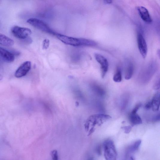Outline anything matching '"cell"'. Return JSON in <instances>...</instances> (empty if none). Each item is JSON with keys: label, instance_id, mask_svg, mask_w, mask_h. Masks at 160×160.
<instances>
[{"label": "cell", "instance_id": "22", "mask_svg": "<svg viewBox=\"0 0 160 160\" xmlns=\"http://www.w3.org/2000/svg\"><path fill=\"white\" fill-rule=\"evenodd\" d=\"M97 152L98 155H101V151L100 147V146H98L97 149Z\"/></svg>", "mask_w": 160, "mask_h": 160}, {"label": "cell", "instance_id": "15", "mask_svg": "<svg viewBox=\"0 0 160 160\" xmlns=\"http://www.w3.org/2000/svg\"><path fill=\"white\" fill-rule=\"evenodd\" d=\"M113 81L116 83L120 82L122 81V76L121 72L119 69L117 70L116 73L114 75L113 78Z\"/></svg>", "mask_w": 160, "mask_h": 160}, {"label": "cell", "instance_id": "11", "mask_svg": "<svg viewBox=\"0 0 160 160\" xmlns=\"http://www.w3.org/2000/svg\"><path fill=\"white\" fill-rule=\"evenodd\" d=\"M151 101L153 110L155 112L158 111L160 106L159 93L157 92L155 94Z\"/></svg>", "mask_w": 160, "mask_h": 160}, {"label": "cell", "instance_id": "23", "mask_svg": "<svg viewBox=\"0 0 160 160\" xmlns=\"http://www.w3.org/2000/svg\"><path fill=\"white\" fill-rule=\"evenodd\" d=\"M104 1L107 4H111L112 3V0H104Z\"/></svg>", "mask_w": 160, "mask_h": 160}, {"label": "cell", "instance_id": "24", "mask_svg": "<svg viewBox=\"0 0 160 160\" xmlns=\"http://www.w3.org/2000/svg\"><path fill=\"white\" fill-rule=\"evenodd\" d=\"M3 79V76L1 74H0V81L2 80Z\"/></svg>", "mask_w": 160, "mask_h": 160}, {"label": "cell", "instance_id": "7", "mask_svg": "<svg viewBox=\"0 0 160 160\" xmlns=\"http://www.w3.org/2000/svg\"><path fill=\"white\" fill-rule=\"evenodd\" d=\"M31 67V63L30 61H27L22 64L16 71L15 76L17 78L25 76L30 71Z\"/></svg>", "mask_w": 160, "mask_h": 160}, {"label": "cell", "instance_id": "10", "mask_svg": "<svg viewBox=\"0 0 160 160\" xmlns=\"http://www.w3.org/2000/svg\"><path fill=\"white\" fill-rule=\"evenodd\" d=\"M14 43L12 40L0 33V45L10 47L13 46Z\"/></svg>", "mask_w": 160, "mask_h": 160}, {"label": "cell", "instance_id": "17", "mask_svg": "<svg viewBox=\"0 0 160 160\" xmlns=\"http://www.w3.org/2000/svg\"><path fill=\"white\" fill-rule=\"evenodd\" d=\"M49 40L48 39H46L43 42V49H47L49 45Z\"/></svg>", "mask_w": 160, "mask_h": 160}, {"label": "cell", "instance_id": "5", "mask_svg": "<svg viewBox=\"0 0 160 160\" xmlns=\"http://www.w3.org/2000/svg\"><path fill=\"white\" fill-rule=\"evenodd\" d=\"M97 62L101 65V76L102 78L105 77L108 71V63L106 58L104 56L98 54L94 55Z\"/></svg>", "mask_w": 160, "mask_h": 160}, {"label": "cell", "instance_id": "4", "mask_svg": "<svg viewBox=\"0 0 160 160\" xmlns=\"http://www.w3.org/2000/svg\"><path fill=\"white\" fill-rule=\"evenodd\" d=\"M11 31L15 37L23 40L28 37L32 33V31L30 29L18 26L12 27Z\"/></svg>", "mask_w": 160, "mask_h": 160}, {"label": "cell", "instance_id": "14", "mask_svg": "<svg viewBox=\"0 0 160 160\" xmlns=\"http://www.w3.org/2000/svg\"><path fill=\"white\" fill-rule=\"evenodd\" d=\"M134 71V67L132 64L128 65L127 67L125 73V79L127 80H129L132 78Z\"/></svg>", "mask_w": 160, "mask_h": 160}, {"label": "cell", "instance_id": "20", "mask_svg": "<svg viewBox=\"0 0 160 160\" xmlns=\"http://www.w3.org/2000/svg\"><path fill=\"white\" fill-rule=\"evenodd\" d=\"M152 103L151 101L149 102L145 106V108L147 110H149V109L152 108Z\"/></svg>", "mask_w": 160, "mask_h": 160}, {"label": "cell", "instance_id": "2", "mask_svg": "<svg viewBox=\"0 0 160 160\" xmlns=\"http://www.w3.org/2000/svg\"><path fill=\"white\" fill-rule=\"evenodd\" d=\"M103 147L105 159L108 160H116L118 155L113 141L111 139L105 140L103 143Z\"/></svg>", "mask_w": 160, "mask_h": 160}, {"label": "cell", "instance_id": "1", "mask_svg": "<svg viewBox=\"0 0 160 160\" xmlns=\"http://www.w3.org/2000/svg\"><path fill=\"white\" fill-rule=\"evenodd\" d=\"M55 36L65 44L72 46L94 47L97 45L96 42L90 39L72 37L57 33Z\"/></svg>", "mask_w": 160, "mask_h": 160}, {"label": "cell", "instance_id": "3", "mask_svg": "<svg viewBox=\"0 0 160 160\" xmlns=\"http://www.w3.org/2000/svg\"><path fill=\"white\" fill-rule=\"evenodd\" d=\"M29 24L45 33L55 36L57 33L52 30L46 23L37 19L31 18L27 20Z\"/></svg>", "mask_w": 160, "mask_h": 160}, {"label": "cell", "instance_id": "18", "mask_svg": "<svg viewBox=\"0 0 160 160\" xmlns=\"http://www.w3.org/2000/svg\"><path fill=\"white\" fill-rule=\"evenodd\" d=\"M132 126H123L121 127V129L124 130L125 133L126 134H129L132 129Z\"/></svg>", "mask_w": 160, "mask_h": 160}, {"label": "cell", "instance_id": "8", "mask_svg": "<svg viewBox=\"0 0 160 160\" xmlns=\"http://www.w3.org/2000/svg\"><path fill=\"white\" fill-rule=\"evenodd\" d=\"M137 10L140 16L142 19L145 22L150 24L152 22V20L148 10L143 6L138 7Z\"/></svg>", "mask_w": 160, "mask_h": 160}, {"label": "cell", "instance_id": "12", "mask_svg": "<svg viewBox=\"0 0 160 160\" xmlns=\"http://www.w3.org/2000/svg\"><path fill=\"white\" fill-rule=\"evenodd\" d=\"M141 143V141L139 140L131 145L128 148L126 152V156H130L131 155L137 151L139 149Z\"/></svg>", "mask_w": 160, "mask_h": 160}, {"label": "cell", "instance_id": "16", "mask_svg": "<svg viewBox=\"0 0 160 160\" xmlns=\"http://www.w3.org/2000/svg\"><path fill=\"white\" fill-rule=\"evenodd\" d=\"M94 89L96 93L99 96H104L105 93V91L103 89L101 88L99 86H95Z\"/></svg>", "mask_w": 160, "mask_h": 160}, {"label": "cell", "instance_id": "6", "mask_svg": "<svg viewBox=\"0 0 160 160\" xmlns=\"http://www.w3.org/2000/svg\"><path fill=\"white\" fill-rule=\"evenodd\" d=\"M137 42L138 49L144 59L146 58L148 52V48L146 41L143 35L141 33L138 34Z\"/></svg>", "mask_w": 160, "mask_h": 160}, {"label": "cell", "instance_id": "21", "mask_svg": "<svg viewBox=\"0 0 160 160\" xmlns=\"http://www.w3.org/2000/svg\"><path fill=\"white\" fill-rule=\"evenodd\" d=\"M160 114L159 113L153 118V120L155 122H158L160 121Z\"/></svg>", "mask_w": 160, "mask_h": 160}, {"label": "cell", "instance_id": "13", "mask_svg": "<svg viewBox=\"0 0 160 160\" xmlns=\"http://www.w3.org/2000/svg\"><path fill=\"white\" fill-rule=\"evenodd\" d=\"M129 118L132 127L134 126L141 124L142 123L141 118L137 113H131Z\"/></svg>", "mask_w": 160, "mask_h": 160}, {"label": "cell", "instance_id": "9", "mask_svg": "<svg viewBox=\"0 0 160 160\" xmlns=\"http://www.w3.org/2000/svg\"><path fill=\"white\" fill-rule=\"evenodd\" d=\"M0 56L4 61L8 63L12 62L15 59V57L13 54L1 47Z\"/></svg>", "mask_w": 160, "mask_h": 160}, {"label": "cell", "instance_id": "19", "mask_svg": "<svg viewBox=\"0 0 160 160\" xmlns=\"http://www.w3.org/2000/svg\"><path fill=\"white\" fill-rule=\"evenodd\" d=\"M142 105L141 103H139L137 104L133 109L131 113L135 114L137 113V112L139 109L140 108Z\"/></svg>", "mask_w": 160, "mask_h": 160}]
</instances>
